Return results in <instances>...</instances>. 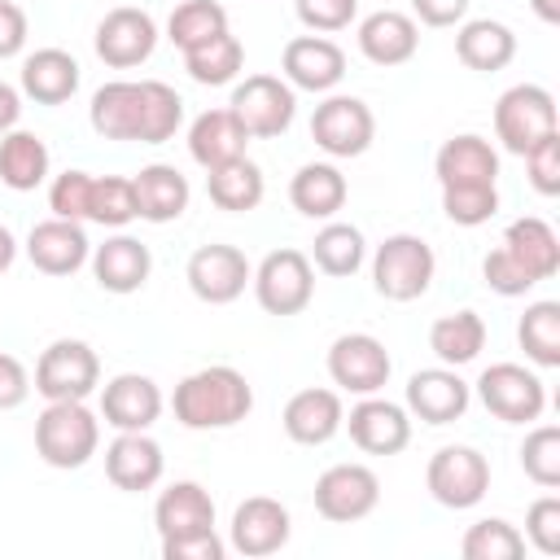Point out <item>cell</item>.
Instances as JSON below:
<instances>
[{"label": "cell", "mask_w": 560, "mask_h": 560, "mask_svg": "<svg viewBox=\"0 0 560 560\" xmlns=\"http://www.w3.org/2000/svg\"><path fill=\"white\" fill-rule=\"evenodd\" d=\"M311 140L328 158H359L376 140V118H372L368 101L337 92V96H324L315 105V114H311Z\"/></svg>", "instance_id": "cell-10"}, {"label": "cell", "mask_w": 560, "mask_h": 560, "mask_svg": "<svg viewBox=\"0 0 560 560\" xmlns=\"http://www.w3.org/2000/svg\"><path fill=\"white\" fill-rule=\"evenodd\" d=\"M88 122L101 140H136L140 127V83L136 79H109L92 92Z\"/></svg>", "instance_id": "cell-30"}, {"label": "cell", "mask_w": 560, "mask_h": 560, "mask_svg": "<svg viewBox=\"0 0 560 560\" xmlns=\"http://www.w3.org/2000/svg\"><path fill=\"white\" fill-rule=\"evenodd\" d=\"M48 144L35 136V131H4L0 136V184L13 188V192H35L44 179H48Z\"/></svg>", "instance_id": "cell-34"}, {"label": "cell", "mask_w": 560, "mask_h": 560, "mask_svg": "<svg viewBox=\"0 0 560 560\" xmlns=\"http://www.w3.org/2000/svg\"><path fill=\"white\" fill-rule=\"evenodd\" d=\"M293 534V521H289V508L271 494H249L245 503H236L232 512V525H228V547L241 551L245 560H262V556H276Z\"/></svg>", "instance_id": "cell-13"}, {"label": "cell", "mask_w": 560, "mask_h": 560, "mask_svg": "<svg viewBox=\"0 0 560 560\" xmlns=\"http://www.w3.org/2000/svg\"><path fill=\"white\" fill-rule=\"evenodd\" d=\"M249 284H254V298L267 315H302L315 298V267L302 249L284 245V249H271L254 267Z\"/></svg>", "instance_id": "cell-6"}, {"label": "cell", "mask_w": 560, "mask_h": 560, "mask_svg": "<svg viewBox=\"0 0 560 560\" xmlns=\"http://www.w3.org/2000/svg\"><path fill=\"white\" fill-rule=\"evenodd\" d=\"M341 424L350 429V442L363 455H398L411 442V411L376 394L359 398Z\"/></svg>", "instance_id": "cell-17"}, {"label": "cell", "mask_w": 560, "mask_h": 560, "mask_svg": "<svg viewBox=\"0 0 560 560\" xmlns=\"http://www.w3.org/2000/svg\"><path fill=\"white\" fill-rule=\"evenodd\" d=\"M184 122V101L171 83L162 79H140V127H136V144H166L175 140Z\"/></svg>", "instance_id": "cell-38"}, {"label": "cell", "mask_w": 560, "mask_h": 560, "mask_svg": "<svg viewBox=\"0 0 560 560\" xmlns=\"http://www.w3.org/2000/svg\"><path fill=\"white\" fill-rule=\"evenodd\" d=\"M241 66H245V48H241V39L232 31H223V35H214V39H206V44H197V48L184 52V70L201 88L232 83L241 74Z\"/></svg>", "instance_id": "cell-39"}, {"label": "cell", "mask_w": 560, "mask_h": 560, "mask_svg": "<svg viewBox=\"0 0 560 560\" xmlns=\"http://www.w3.org/2000/svg\"><path fill=\"white\" fill-rule=\"evenodd\" d=\"M158 538H179L197 529H214V499L201 481H171L153 503Z\"/></svg>", "instance_id": "cell-25"}, {"label": "cell", "mask_w": 560, "mask_h": 560, "mask_svg": "<svg viewBox=\"0 0 560 560\" xmlns=\"http://www.w3.org/2000/svg\"><path fill=\"white\" fill-rule=\"evenodd\" d=\"M101 385V359L88 341L79 337H57L44 346L35 359V394L44 402H66V398H88Z\"/></svg>", "instance_id": "cell-5"}, {"label": "cell", "mask_w": 560, "mask_h": 560, "mask_svg": "<svg viewBox=\"0 0 560 560\" xmlns=\"http://www.w3.org/2000/svg\"><path fill=\"white\" fill-rule=\"evenodd\" d=\"M389 372H394V359H389L385 341L372 332H341L328 346V376L341 394H359V398L381 394Z\"/></svg>", "instance_id": "cell-11"}, {"label": "cell", "mask_w": 560, "mask_h": 560, "mask_svg": "<svg viewBox=\"0 0 560 560\" xmlns=\"http://www.w3.org/2000/svg\"><path fill=\"white\" fill-rule=\"evenodd\" d=\"M341 420H346V407H341V394L337 389H324V385H311V389H298L284 411H280V424L289 433V442L298 446H324L341 433Z\"/></svg>", "instance_id": "cell-21"}, {"label": "cell", "mask_w": 560, "mask_h": 560, "mask_svg": "<svg viewBox=\"0 0 560 560\" xmlns=\"http://www.w3.org/2000/svg\"><path fill=\"white\" fill-rule=\"evenodd\" d=\"M481 276H486V289H494L499 298H525V293L538 284L503 245H494V249L481 258Z\"/></svg>", "instance_id": "cell-47"}, {"label": "cell", "mask_w": 560, "mask_h": 560, "mask_svg": "<svg viewBox=\"0 0 560 560\" xmlns=\"http://www.w3.org/2000/svg\"><path fill=\"white\" fill-rule=\"evenodd\" d=\"M92 179L88 171H61L52 175L48 184V210L57 219H74V223H88V210H92Z\"/></svg>", "instance_id": "cell-46"}, {"label": "cell", "mask_w": 560, "mask_h": 560, "mask_svg": "<svg viewBox=\"0 0 560 560\" xmlns=\"http://www.w3.org/2000/svg\"><path fill=\"white\" fill-rule=\"evenodd\" d=\"M442 214L459 228H481L499 214V184H451L442 188Z\"/></svg>", "instance_id": "cell-44"}, {"label": "cell", "mask_w": 560, "mask_h": 560, "mask_svg": "<svg viewBox=\"0 0 560 560\" xmlns=\"http://www.w3.org/2000/svg\"><path fill=\"white\" fill-rule=\"evenodd\" d=\"M249 276H254V267H249V258H245L236 245H197V249L188 254V267H184L188 289H192L201 302H210V306L236 302V298L245 293Z\"/></svg>", "instance_id": "cell-14"}, {"label": "cell", "mask_w": 560, "mask_h": 560, "mask_svg": "<svg viewBox=\"0 0 560 560\" xmlns=\"http://www.w3.org/2000/svg\"><path fill=\"white\" fill-rule=\"evenodd\" d=\"M433 175H438L442 188H451V184H494L499 179V153L486 136L464 131V136H451L438 149Z\"/></svg>", "instance_id": "cell-27"}, {"label": "cell", "mask_w": 560, "mask_h": 560, "mask_svg": "<svg viewBox=\"0 0 560 560\" xmlns=\"http://www.w3.org/2000/svg\"><path fill=\"white\" fill-rule=\"evenodd\" d=\"M521 468L542 490H556L560 486V429L556 424H538V429L525 433V442H521Z\"/></svg>", "instance_id": "cell-45"}, {"label": "cell", "mask_w": 560, "mask_h": 560, "mask_svg": "<svg viewBox=\"0 0 560 560\" xmlns=\"http://www.w3.org/2000/svg\"><path fill=\"white\" fill-rule=\"evenodd\" d=\"M411 13L424 26H455L468 13V0H411Z\"/></svg>", "instance_id": "cell-54"}, {"label": "cell", "mask_w": 560, "mask_h": 560, "mask_svg": "<svg viewBox=\"0 0 560 560\" xmlns=\"http://www.w3.org/2000/svg\"><path fill=\"white\" fill-rule=\"evenodd\" d=\"M101 446V416L88 407V398L48 402L35 420V455L48 468H83Z\"/></svg>", "instance_id": "cell-2"}, {"label": "cell", "mask_w": 560, "mask_h": 560, "mask_svg": "<svg viewBox=\"0 0 560 560\" xmlns=\"http://www.w3.org/2000/svg\"><path fill=\"white\" fill-rule=\"evenodd\" d=\"M516 341H521L529 363L560 368V302H551V298L529 302L521 324H516Z\"/></svg>", "instance_id": "cell-40"}, {"label": "cell", "mask_w": 560, "mask_h": 560, "mask_svg": "<svg viewBox=\"0 0 560 560\" xmlns=\"http://www.w3.org/2000/svg\"><path fill=\"white\" fill-rule=\"evenodd\" d=\"M131 184H136V210L149 223H175L188 210L192 188L171 162H149L140 175H131Z\"/></svg>", "instance_id": "cell-29"}, {"label": "cell", "mask_w": 560, "mask_h": 560, "mask_svg": "<svg viewBox=\"0 0 560 560\" xmlns=\"http://www.w3.org/2000/svg\"><path fill=\"white\" fill-rule=\"evenodd\" d=\"M525 542H534L542 556H560V499L542 494L525 512Z\"/></svg>", "instance_id": "cell-49"}, {"label": "cell", "mask_w": 560, "mask_h": 560, "mask_svg": "<svg viewBox=\"0 0 560 560\" xmlns=\"http://www.w3.org/2000/svg\"><path fill=\"white\" fill-rule=\"evenodd\" d=\"M245 144H249V131L236 122V114H232L228 105L197 114L192 127H188V153H192V162L206 166V171L245 158Z\"/></svg>", "instance_id": "cell-26"}, {"label": "cell", "mask_w": 560, "mask_h": 560, "mask_svg": "<svg viewBox=\"0 0 560 560\" xmlns=\"http://www.w3.org/2000/svg\"><path fill=\"white\" fill-rule=\"evenodd\" d=\"M455 57L477 74H494L516 57V35L494 18H472L455 31Z\"/></svg>", "instance_id": "cell-32"}, {"label": "cell", "mask_w": 560, "mask_h": 560, "mask_svg": "<svg viewBox=\"0 0 560 560\" xmlns=\"http://www.w3.org/2000/svg\"><path fill=\"white\" fill-rule=\"evenodd\" d=\"M468 402H472V385L446 363L411 372V381H407V411L424 424H451L468 411Z\"/></svg>", "instance_id": "cell-20"}, {"label": "cell", "mask_w": 560, "mask_h": 560, "mask_svg": "<svg viewBox=\"0 0 560 560\" xmlns=\"http://www.w3.org/2000/svg\"><path fill=\"white\" fill-rule=\"evenodd\" d=\"M13 258H18V241H13V232L0 223V276L13 267Z\"/></svg>", "instance_id": "cell-56"}, {"label": "cell", "mask_w": 560, "mask_h": 560, "mask_svg": "<svg viewBox=\"0 0 560 560\" xmlns=\"http://www.w3.org/2000/svg\"><path fill=\"white\" fill-rule=\"evenodd\" d=\"M223 31H228V9L219 0H184L166 18V39L179 52H188V48H197V44L223 35Z\"/></svg>", "instance_id": "cell-41"}, {"label": "cell", "mask_w": 560, "mask_h": 560, "mask_svg": "<svg viewBox=\"0 0 560 560\" xmlns=\"http://www.w3.org/2000/svg\"><path fill=\"white\" fill-rule=\"evenodd\" d=\"M171 411L184 429L192 433H210V429H232L254 411V385L245 381V372L228 368V363H210L188 372L175 394H171Z\"/></svg>", "instance_id": "cell-1"}, {"label": "cell", "mask_w": 560, "mask_h": 560, "mask_svg": "<svg viewBox=\"0 0 560 560\" xmlns=\"http://www.w3.org/2000/svg\"><path fill=\"white\" fill-rule=\"evenodd\" d=\"M88 262H92L96 284H101L105 293H118V298L140 293L144 280H149V271H153L149 245L136 241V236H127V232H118V236H109L105 245H96Z\"/></svg>", "instance_id": "cell-23"}, {"label": "cell", "mask_w": 560, "mask_h": 560, "mask_svg": "<svg viewBox=\"0 0 560 560\" xmlns=\"http://www.w3.org/2000/svg\"><path fill=\"white\" fill-rule=\"evenodd\" d=\"M381 503V477L368 464H332L315 481V512L332 525H354Z\"/></svg>", "instance_id": "cell-12"}, {"label": "cell", "mask_w": 560, "mask_h": 560, "mask_svg": "<svg viewBox=\"0 0 560 560\" xmlns=\"http://www.w3.org/2000/svg\"><path fill=\"white\" fill-rule=\"evenodd\" d=\"M26 394H31V372L22 368L18 354H4V350H0V411L22 407Z\"/></svg>", "instance_id": "cell-52"}, {"label": "cell", "mask_w": 560, "mask_h": 560, "mask_svg": "<svg viewBox=\"0 0 560 560\" xmlns=\"http://www.w3.org/2000/svg\"><path fill=\"white\" fill-rule=\"evenodd\" d=\"M346 197H350V184H346V175L332 162H306L289 179V201L306 219H337Z\"/></svg>", "instance_id": "cell-31"}, {"label": "cell", "mask_w": 560, "mask_h": 560, "mask_svg": "<svg viewBox=\"0 0 560 560\" xmlns=\"http://www.w3.org/2000/svg\"><path fill=\"white\" fill-rule=\"evenodd\" d=\"M26 35H31V26H26L22 4L0 0V61H4V57H18V52L26 48Z\"/></svg>", "instance_id": "cell-53"}, {"label": "cell", "mask_w": 560, "mask_h": 560, "mask_svg": "<svg viewBox=\"0 0 560 560\" xmlns=\"http://www.w3.org/2000/svg\"><path fill=\"white\" fill-rule=\"evenodd\" d=\"M459 551H464V560H516V556H525V534L503 516H486L464 529Z\"/></svg>", "instance_id": "cell-42"}, {"label": "cell", "mask_w": 560, "mask_h": 560, "mask_svg": "<svg viewBox=\"0 0 560 560\" xmlns=\"http://www.w3.org/2000/svg\"><path fill=\"white\" fill-rule=\"evenodd\" d=\"M79 92V61L66 48H35L22 61V96L35 105H66Z\"/></svg>", "instance_id": "cell-28"}, {"label": "cell", "mask_w": 560, "mask_h": 560, "mask_svg": "<svg viewBox=\"0 0 560 560\" xmlns=\"http://www.w3.org/2000/svg\"><path fill=\"white\" fill-rule=\"evenodd\" d=\"M363 258H368V241H363V232H359L354 223L328 219V223L315 232V241H311V267H319V271L332 276V280L354 276V271L363 267Z\"/></svg>", "instance_id": "cell-37"}, {"label": "cell", "mask_w": 560, "mask_h": 560, "mask_svg": "<svg viewBox=\"0 0 560 560\" xmlns=\"http://www.w3.org/2000/svg\"><path fill=\"white\" fill-rule=\"evenodd\" d=\"M433 271H438L433 245L424 236H416V232H394L372 254V289L385 302H416V298H424L429 284H433Z\"/></svg>", "instance_id": "cell-3"}, {"label": "cell", "mask_w": 560, "mask_h": 560, "mask_svg": "<svg viewBox=\"0 0 560 560\" xmlns=\"http://www.w3.org/2000/svg\"><path fill=\"white\" fill-rule=\"evenodd\" d=\"M359 52L372 61V66H402L416 57L420 48V26L411 13H398V9H376L359 22Z\"/></svg>", "instance_id": "cell-24"}, {"label": "cell", "mask_w": 560, "mask_h": 560, "mask_svg": "<svg viewBox=\"0 0 560 560\" xmlns=\"http://www.w3.org/2000/svg\"><path fill=\"white\" fill-rule=\"evenodd\" d=\"M26 258L44 276H74L92 258V241L74 219H44L26 232Z\"/></svg>", "instance_id": "cell-19"}, {"label": "cell", "mask_w": 560, "mask_h": 560, "mask_svg": "<svg viewBox=\"0 0 560 560\" xmlns=\"http://www.w3.org/2000/svg\"><path fill=\"white\" fill-rule=\"evenodd\" d=\"M223 551H228V542H223L214 529L162 538V556H166V560H223Z\"/></svg>", "instance_id": "cell-51"}, {"label": "cell", "mask_w": 560, "mask_h": 560, "mask_svg": "<svg viewBox=\"0 0 560 560\" xmlns=\"http://www.w3.org/2000/svg\"><path fill=\"white\" fill-rule=\"evenodd\" d=\"M556 127V96L538 83H516L494 101V136L508 153L525 158L538 140H547Z\"/></svg>", "instance_id": "cell-4"}, {"label": "cell", "mask_w": 560, "mask_h": 560, "mask_svg": "<svg viewBox=\"0 0 560 560\" xmlns=\"http://www.w3.org/2000/svg\"><path fill=\"white\" fill-rule=\"evenodd\" d=\"M228 109L249 131V140H271V136L289 131V122L298 114V92L280 74H245L232 88Z\"/></svg>", "instance_id": "cell-7"}, {"label": "cell", "mask_w": 560, "mask_h": 560, "mask_svg": "<svg viewBox=\"0 0 560 560\" xmlns=\"http://www.w3.org/2000/svg\"><path fill=\"white\" fill-rule=\"evenodd\" d=\"M206 192H210V201H214L219 210H228V214H249V210H258V201H262V192H267V179H262L258 162L236 158V162H223V166L206 171Z\"/></svg>", "instance_id": "cell-35"}, {"label": "cell", "mask_w": 560, "mask_h": 560, "mask_svg": "<svg viewBox=\"0 0 560 560\" xmlns=\"http://www.w3.org/2000/svg\"><path fill=\"white\" fill-rule=\"evenodd\" d=\"M166 472V455L162 446L149 438V429L140 433H118L109 446H105V477L127 490V494H140V490H153Z\"/></svg>", "instance_id": "cell-22"}, {"label": "cell", "mask_w": 560, "mask_h": 560, "mask_svg": "<svg viewBox=\"0 0 560 560\" xmlns=\"http://www.w3.org/2000/svg\"><path fill=\"white\" fill-rule=\"evenodd\" d=\"M525 171H529L534 192H542V197H556L560 192V131H551L547 140H538L525 153Z\"/></svg>", "instance_id": "cell-50"}, {"label": "cell", "mask_w": 560, "mask_h": 560, "mask_svg": "<svg viewBox=\"0 0 560 560\" xmlns=\"http://www.w3.org/2000/svg\"><path fill=\"white\" fill-rule=\"evenodd\" d=\"M424 486L451 512L477 508L490 490V459L477 446H442L424 468Z\"/></svg>", "instance_id": "cell-8"}, {"label": "cell", "mask_w": 560, "mask_h": 560, "mask_svg": "<svg viewBox=\"0 0 560 560\" xmlns=\"http://www.w3.org/2000/svg\"><path fill=\"white\" fill-rule=\"evenodd\" d=\"M280 70L293 92H332L346 79V52L328 35H293L280 52Z\"/></svg>", "instance_id": "cell-16"}, {"label": "cell", "mask_w": 560, "mask_h": 560, "mask_svg": "<svg viewBox=\"0 0 560 560\" xmlns=\"http://www.w3.org/2000/svg\"><path fill=\"white\" fill-rule=\"evenodd\" d=\"M477 398L503 424H534L547 407V389H542L538 372H529L521 363H490L477 376Z\"/></svg>", "instance_id": "cell-9"}, {"label": "cell", "mask_w": 560, "mask_h": 560, "mask_svg": "<svg viewBox=\"0 0 560 560\" xmlns=\"http://www.w3.org/2000/svg\"><path fill=\"white\" fill-rule=\"evenodd\" d=\"M96 57L109 66V70H131L140 61L153 57L158 48V22L144 13V9H109L101 22H96Z\"/></svg>", "instance_id": "cell-15"}, {"label": "cell", "mask_w": 560, "mask_h": 560, "mask_svg": "<svg viewBox=\"0 0 560 560\" xmlns=\"http://www.w3.org/2000/svg\"><path fill=\"white\" fill-rule=\"evenodd\" d=\"M18 118H22V92L13 83H0V136L13 131Z\"/></svg>", "instance_id": "cell-55"}, {"label": "cell", "mask_w": 560, "mask_h": 560, "mask_svg": "<svg viewBox=\"0 0 560 560\" xmlns=\"http://www.w3.org/2000/svg\"><path fill=\"white\" fill-rule=\"evenodd\" d=\"M162 416V389L153 376L144 372H118L114 381H105L101 389V420L118 433H140L153 429V420Z\"/></svg>", "instance_id": "cell-18"}, {"label": "cell", "mask_w": 560, "mask_h": 560, "mask_svg": "<svg viewBox=\"0 0 560 560\" xmlns=\"http://www.w3.org/2000/svg\"><path fill=\"white\" fill-rule=\"evenodd\" d=\"M88 219L101 223V228H127L131 219H140L131 175H96L92 179V210H88Z\"/></svg>", "instance_id": "cell-43"}, {"label": "cell", "mask_w": 560, "mask_h": 560, "mask_svg": "<svg viewBox=\"0 0 560 560\" xmlns=\"http://www.w3.org/2000/svg\"><path fill=\"white\" fill-rule=\"evenodd\" d=\"M529 9H534L542 22H560V0H529Z\"/></svg>", "instance_id": "cell-57"}, {"label": "cell", "mask_w": 560, "mask_h": 560, "mask_svg": "<svg viewBox=\"0 0 560 560\" xmlns=\"http://www.w3.org/2000/svg\"><path fill=\"white\" fill-rule=\"evenodd\" d=\"M429 350L438 354V363L446 368H464L486 350V319L477 311H455L433 319L429 328Z\"/></svg>", "instance_id": "cell-36"}, {"label": "cell", "mask_w": 560, "mask_h": 560, "mask_svg": "<svg viewBox=\"0 0 560 560\" xmlns=\"http://www.w3.org/2000/svg\"><path fill=\"white\" fill-rule=\"evenodd\" d=\"M293 9L311 35H332V31H346L354 22L359 0H293Z\"/></svg>", "instance_id": "cell-48"}, {"label": "cell", "mask_w": 560, "mask_h": 560, "mask_svg": "<svg viewBox=\"0 0 560 560\" xmlns=\"http://www.w3.org/2000/svg\"><path fill=\"white\" fill-rule=\"evenodd\" d=\"M503 249H508L538 284L560 271V236H556V228H551L547 219H534V214L512 219L508 232H503Z\"/></svg>", "instance_id": "cell-33"}]
</instances>
